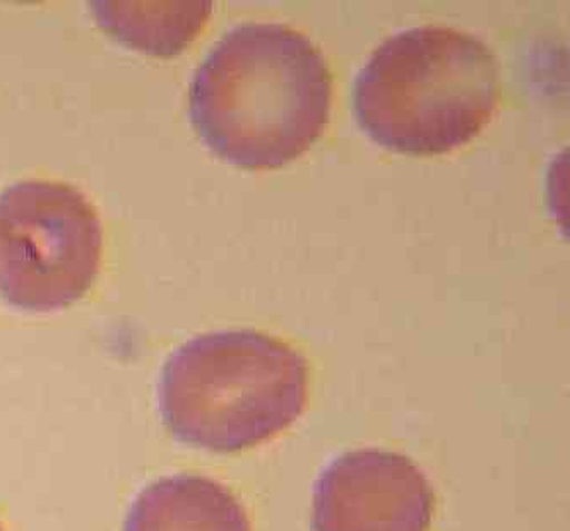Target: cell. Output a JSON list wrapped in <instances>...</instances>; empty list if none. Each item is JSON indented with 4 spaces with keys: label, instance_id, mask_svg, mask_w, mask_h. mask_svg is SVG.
<instances>
[{
    "label": "cell",
    "instance_id": "5",
    "mask_svg": "<svg viewBox=\"0 0 570 531\" xmlns=\"http://www.w3.org/2000/svg\"><path fill=\"white\" fill-rule=\"evenodd\" d=\"M435 494L403 454L358 450L341 454L314 489V531H429Z\"/></svg>",
    "mask_w": 570,
    "mask_h": 531
},
{
    "label": "cell",
    "instance_id": "3",
    "mask_svg": "<svg viewBox=\"0 0 570 531\" xmlns=\"http://www.w3.org/2000/svg\"><path fill=\"white\" fill-rule=\"evenodd\" d=\"M308 367L288 343L226 330L178 346L159 377L158 405L177 441L238 453L282 434L304 413Z\"/></svg>",
    "mask_w": 570,
    "mask_h": 531
},
{
    "label": "cell",
    "instance_id": "7",
    "mask_svg": "<svg viewBox=\"0 0 570 531\" xmlns=\"http://www.w3.org/2000/svg\"><path fill=\"white\" fill-rule=\"evenodd\" d=\"M98 24L134 49L158 57L177 56L208 21L209 2L187 4H91Z\"/></svg>",
    "mask_w": 570,
    "mask_h": 531
},
{
    "label": "cell",
    "instance_id": "6",
    "mask_svg": "<svg viewBox=\"0 0 570 531\" xmlns=\"http://www.w3.org/2000/svg\"><path fill=\"white\" fill-rule=\"evenodd\" d=\"M124 531H253L225 485L199 475L149 483L130 505Z\"/></svg>",
    "mask_w": 570,
    "mask_h": 531
},
{
    "label": "cell",
    "instance_id": "8",
    "mask_svg": "<svg viewBox=\"0 0 570 531\" xmlns=\"http://www.w3.org/2000/svg\"><path fill=\"white\" fill-rule=\"evenodd\" d=\"M0 531H4V528L0 527Z\"/></svg>",
    "mask_w": 570,
    "mask_h": 531
},
{
    "label": "cell",
    "instance_id": "2",
    "mask_svg": "<svg viewBox=\"0 0 570 531\" xmlns=\"http://www.w3.org/2000/svg\"><path fill=\"white\" fill-rule=\"evenodd\" d=\"M500 100L499 63L480 38L448 27L404 30L372 53L353 88L363 132L413 157L470 142Z\"/></svg>",
    "mask_w": 570,
    "mask_h": 531
},
{
    "label": "cell",
    "instance_id": "1",
    "mask_svg": "<svg viewBox=\"0 0 570 531\" xmlns=\"http://www.w3.org/2000/svg\"><path fill=\"white\" fill-rule=\"evenodd\" d=\"M333 104L326 57L307 35L279 23L232 28L189 88V117L216 157L273 170L315 145Z\"/></svg>",
    "mask_w": 570,
    "mask_h": 531
},
{
    "label": "cell",
    "instance_id": "4",
    "mask_svg": "<svg viewBox=\"0 0 570 531\" xmlns=\"http://www.w3.org/2000/svg\"><path fill=\"white\" fill-rule=\"evenodd\" d=\"M101 254L100 216L76 187L22 180L0 194V297L12 307H69L94 286Z\"/></svg>",
    "mask_w": 570,
    "mask_h": 531
}]
</instances>
